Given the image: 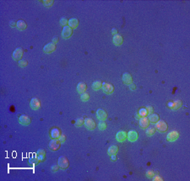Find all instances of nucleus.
<instances>
[{"label": "nucleus", "mask_w": 190, "mask_h": 181, "mask_svg": "<svg viewBox=\"0 0 190 181\" xmlns=\"http://www.w3.org/2000/svg\"><path fill=\"white\" fill-rule=\"evenodd\" d=\"M156 124V129L159 132H161V133H162V132H166L168 129V126H167V122L163 120H159Z\"/></svg>", "instance_id": "1"}, {"label": "nucleus", "mask_w": 190, "mask_h": 181, "mask_svg": "<svg viewBox=\"0 0 190 181\" xmlns=\"http://www.w3.org/2000/svg\"><path fill=\"white\" fill-rule=\"evenodd\" d=\"M58 164L59 168H63V169H66V168L69 167V162H68V160L66 157H64V156H61L58 158Z\"/></svg>", "instance_id": "2"}, {"label": "nucleus", "mask_w": 190, "mask_h": 181, "mask_svg": "<svg viewBox=\"0 0 190 181\" xmlns=\"http://www.w3.org/2000/svg\"><path fill=\"white\" fill-rule=\"evenodd\" d=\"M60 146H61V142L58 139H52L49 142V145L48 147L52 150V151H57L60 148Z\"/></svg>", "instance_id": "3"}, {"label": "nucleus", "mask_w": 190, "mask_h": 181, "mask_svg": "<svg viewBox=\"0 0 190 181\" xmlns=\"http://www.w3.org/2000/svg\"><path fill=\"white\" fill-rule=\"evenodd\" d=\"M139 138V133L135 130H131L127 133V139L130 142H135Z\"/></svg>", "instance_id": "4"}, {"label": "nucleus", "mask_w": 190, "mask_h": 181, "mask_svg": "<svg viewBox=\"0 0 190 181\" xmlns=\"http://www.w3.org/2000/svg\"><path fill=\"white\" fill-rule=\"evenodd\" d=\"M24 51L21 47H17L13 52V58L16 61H19L21 60V57H23Z\"/></svg>", "instance_id": "5"}, {"label": "nucleus", "mask_w": 190, "mask_h": 181, "mask_svg": "<svg viewBox=\"0 0 190 181\" xmlns=\"http://www.w3.org/2000/svg\"><path fill=\"white\" fill-rule=\"evenodd\" d=\"M56 50V44L53 42H50L46 44L43 47V51L45 53H52Z\"/></svg>", "instance_id": "6"}, {"label": "nucleus", "mask_w": 190, "mask_h": 181, "mask_svg": "<svg viewBox=\"0 0 190 181\" xmlns=\"http://www.w3.org/2000/svg\"><path fill=\"white\" fill-rule=\"evenodd\" d=\"M73 34V29L70 28L68 25H66L63 27V29L62 30V36L64 39L69 38Z\"/></svg>", "instance_id": "7"}, {"label": "nucleus", "mask_w": 190, "mask_h": 181, "mask_svg": "<svg viewBox=\"0 0 190 181\" xmlns=\"http://www.w3.org/2000/svg\"><path fill=\"white\" fill-rule=\"evenodd\" d=\"M179 136V133L177 131H170L167 136V142H174Z\"/></svg>", "instance_id": "8"}, {"label": "nucleus", "mask_w": 190, "mask_h": 181, "mask_svg": "<svg viewBox=\"0 0 190 181\" xmlns=\"http://www.w3.org/2000/svg\"><path fill=\"white\" fill-rule=\"evenodd\" d=\"M84 125L89 130H93L96 128V122H95V120L91 118H86L84 120Z\"/></svg>", "instance_id": "9"}, {"label": "nucleus", "mask_w": 190, "mask_h": 181, "mask_svg": "<svg viewBox=\"0 0 190 181\" xmlns=\"http://www.w3.org/2000/svg\"><path fill=\"white\" fill-rule=\"evenodd\" d=\"M102 89L106 94H112L113 91H114V87L112 86V84L109 83H106L104 82L102 83Z\"/></svg>", "instance_id": "10"}, {"label": "nucleus", "mask_w": 190, "mask_h": 181, "mask_svg": "<svg viewBox=\"0 0 190 181\" xmlns=\"http://www.w3.org/2000/svg\"><path fill=\"white\" fill-rule=\"evenodd\" d=\"M116 139L119 142H123L127 139V132L125 131H119L116 134Z\"/></svg>", "instance_id": "11"}, {"label": "nucleus", "mask_w": 190, "mask_h": 181, "mask_svg": "<svg viewBox=\"0 0 190 181\" xmlns=\"http://www.w3.org/2000/svg\"><path fill=\"white\" fill-rule=\"evenodd\" d=\"M30 105H31V108L32 109V110H39V109H40V107H41V103H40L38 99L32 98L31 100Z\"/></svg>", "instance_id": "12"}, {"label": "nucleus", "mask_w": 190, "mask_h": 181, "mask_svg": "<svg viewBox=\"0 0 190 181\" xmlns=\"http://www.w3.org/2000/svg\"><path fill=\"white\" fill-rule=\"evenodd\" d=\"M19 121L21 125H24V126H28V125L31 124V120L30 118V116H28L26 115H22L19 116Z\"/></svg>", "instance_id": "13"}, {"label": "nucleus", "mask_w": 190, "mask_h": 181, "mask_svg": "<svg viewBox=\"0 0 190 181\" xmlns=\"http://www.w3.org/2000/svg\"><path fill=\"white\" fill-rule=\"evenodd\" d=\"M96 116L100 120H105L107 118V113L103 109H98L96 110Z\"/></svg>", "instance_id": "14"}, {"label": "nucleus", "mask_w": 190, "mask_h": 181, "mask_svg": "<svg viewBox=\"0 0 190 181\" xmlns=\"http://www.w3.org/2000/svg\"><path fill=\"white\" fill-rule=\"evenodd\" d=\"M112 41H113V43H114V45L120 46V45H122L123 42V37L122 35H118V34L114 35L112 37Z\"/></svg>", "instance_id": "15"}, {"label": "nucleus", "mask_w": 190, "mask_h": 181, "mask_svg": "<svg viewBox=\"0 0 190 181\" xmlns=\"http://www.w3.org/2000/svg\"><path fill=\"white\" fill-rule=\"evenodd\" d=\"M123 82L125 83V84H130L133 83V78L130 73H128V72H124L123 74Z\"/></svg>", "instance_id": "16"}, {"label": "nucleus", "mask_w": 190, "mask_h": 181, "mask_svg": "<svg viewBox=\"0 0 190 181\" xmlns=\"http://www.w3.org/2000/svg\"><path fill=\"white\" fill-rule=\"evenodd\" d=\"M61 134H62V133H61V131H60L59 128H57V127L53 128V129H52L51 133H50L51 137H52V139H58L59 136H61Z\"/></svg>", "instance_id": "17"}, {"label": "nucleus", "mask_w": 190, "mask_h": 181, "mask_svg": "<svg viewBox=\"0 0 190 181\" xmlns=\"http://www.w3.org/2000/svg\"><path fill=\"white\" fill-rule=\"evenodd\" d=\"M36 157L39 159L40 162H43L45 160L46 158V151L43 149V148H40L38 149V151L36 152Z\"/></svg>", "instance_id": "18"}, {"label": "nucleus", "mask_w": 190, "mask_h": 181, "mask_svg": "<svg viewBox=\"0 0 190 181\" xmlns=\"http://www.w3.org/2000/svg\"><path fill=\"white\" fill-rule=\"evenodd\" d=\"M139 126L141 128H143V129H144V128H147L149 126V119L146 117V116H144V117H140L139 119Z\"/></svg>", "instance_id": "19"}, {"label": "nucleus", "mask_w": 190, "mask_h": 181, "mask_svg": "<svg viewBox=\"0 0 190 181\" xmlns=\"http://www.w3.org/2000/svg\"><path fill=\"white\" fill-rule=\"evenodd\" d=\"M79 25V19L77 18H71L68 19V26L72 29H75Z\"/></svg>", "instance_id": "20"}, {"label": "nucleus", "mask_w": 190, "mask_h": 181, "mask_svg": "<svg viewBox=\"0 0 190 181\" xmlns=\"http://www.w3.org/2000/svg\"><path fill=\"white\" fill-rule=\"evenodd\" d=\"M16 27H17L19 30H24L27 28V24L25 20H23V19H19V20L17 21V25H16Z\"/></svg>", "instance_id": "21"}, {"label": "nucleus", "mask_w": 190, "mask_h": 181, "mask_svg": "<svg viewBox=\"0 0 190 181\" xmlns=\"http://www.w3.org/2000/svg\"><path fill=\"white\" fill-rule=\"evenodd\" d=\"M86 88H87V86H86V83L79 82V83H78V85H77V90H78L79 93L81 94V93H84V92H86Z\"/></svg>", "instance_id": "22"}, {"label": "nucleus", "mask_w": 190, "mask_h": 181, "mask_svg": "<svg viewBox=\"0 0 190 181\" xmlns=\"http://www.w3.org/2000/svg\"><path fill=\"white\" fill-rule=\"evenodd\" d=\"M148 119H149V122H151V123H156V122L160 120V116H159V115H157V114L152 113V114L149 115Z\"/></svg>", "instance_id": "23"}, {"label": "nucleus", "mask_w": 190, "mask_h": 181, "mask_svg": "<svg viewBox=\"0 0 190 181\" xmlns=\"http://www.w3.org/2000/svg\"><path fill=\"white\" fill-rule=\"evenodd\" d=\"M118 152V147L117 145H112V146L109 147L107 152L109 155H112V154H117Z\"/></svg>", "instance_id": "24"}, {"label": "nucleus", "mask_w": 190, "mask_h": 181, "mask_svg": "<svg viewBox=\"0 0 190 181\" xmlns=\"http://www.w3.org/2000/svg\"><path fill=\"white\" fill-rule=\"evenodd\" d=\"M102 87V82L101 80H96L92 83V88L94 90H98Z\"/></svg>", "instance_id": "25"}, {"label": "nucleus", "mask_w": 190, "mask_h": 181, "mask_svg": "<svg viewBox=\"0 0 190 181\" xmlns=\"http://www.w3.org/2000/svg\"><path fill=\"white\" fill-rule=\"evenodd\" d=\"M173 103V106L172 110H178V109L183 105V102H182L181 99H176Z\"/></svg>", "instance_id": "26"}, {"label": "nucleus", "mask_w": 190, "mask_h": 181, "mask_svg": "<svg viewBox=\"0 0 190 181\" xmlns=\"http://www.w3.org/2000/svg\"><path fill=\"white\" fill-rule=\"evenodd\" d=\"M156 127H154V126H148V127L146 128V131H145L147 136H152V135H154V134L156 133Z\"/></svg>", "instance_id": "27"}, {"label": "nucleus", "mask_w": 190, "mask_h": 181, "mask_svg": "<svg viewBox=\"0 0 190 181\" xmlns=\"http://www.w3.org/2000/svg\"><path fill=\"white\" fill-rule=\"evenodd\" d=\"M97 126L101 131H104V130H106V128H107V123L105 122L104 120H100Z\"/></svg>", "instance_id": "28"}, {"label": "nucleus", "mask_w": 190, "mask_h": 181, "mask_svg": "<svg viewBox=\"0 0 190 181\" xmlns=\"http://www.w3.org/2000/svg\"><path fill=\"white\" fill-rule=\"evenodd\" d=\"M80 99H81V100H83V101H87V100L90 99V94L86 93V92H84V93L80 94Z\"/></svg>", "instance_id": "29"}, {"label": "nucleus", "mask_w": 190, "mask_h": 181, "mask_svg": "<svg viewBox=\"0 0 190 181\" xmlns=\"http://www.w3.org/2000/svg\"><path fill=\"white\" fill-rule=\"evenodd\" d=\"M39 162H40V161H39V159L37 158L36 155H35L33 158H31L29 159V163H30L31 164H32V165H36V164H37Z\"/></svg>", "instance_id": "30"}, {"label": "nucleus", "mask_w": 190, "mask_h": 181, "mask_svg": "<svg viewBox=\"0 0 190 181\" xmlns=\"http://www.w3.org/2000/svg\"><path fill=\"white\" fill-rule=\"evenodd\" d=\"M148 114V112L146 110L145 108H141L140 110H139V115H140V117H144V116H146Z\"/></svg>", "instance_id": "31"}, {"label": "nucleus", "mask_w": 190, "mask_h": 181, "mask_svg": "<svg viewBox=\"0 0 190 181\" xmlns=\"http://www.w3.org/2000/svg\"><path fill=\"white\" fill-rule=\"evenodd\" d=\"M59 22H60V25H63V26L64 27V26H66V25H68V19H67L66 17H62L61 19H60Z\"/></svg>", "instance_id": "32"}, {"label": "nucleus", "mask_w": 190, "mask_h": 181, "mask_svg": "<svg viewBox=\"0 0 190 181\" xmlns=\"http://www.w3.org/2000/svg\"><path fill=\"white\" fill-rule=\"evenodd\" d=\"M84 120L83 119V118H78L77 120H75V126H81L82 125L84 124Z\"/></svg>", "instance_id": "33"}, {"label": "nucleus", "mask_w": 190, "mask_h": 181, "mask_svg": "<svg viewBox=\"0 0 190 181\" xmlns=\"http://www.w3.org/2000/svg\"><path fill=\"white\" fill-rule=\"evenodd\" d=\"M19 65L21 67H26L28 65V61L26 59H21L19 61Z\"/></svg>", "instance_id": "34"}, {"label": "nucleus", "mask_w": 190, "mask_h": 181, "mask_svg": "<svg viewBox=\"0 0 190 181\" xmlns=\"http://www.w3.org/2000/svg\"><path fill=\"white\" fill-rule=\"evenodd\" d=\"M145 109H146V110L148 112V114H152L153 112H154V108H153L152 105H151V104H148V105H146V107H145Z\"/></svg>", "instance_id": "35"}, {"label": "nucleus", "mask_w": 190, "mask_h": 181, "mask_svg": "<svg viewBox=\"0 0 190 181\" xmlns=\"http://www.w3.org/2000/svg\"><path fill=\"white\" fill-rule=\"evenodd\" d=\"M155 175V172L153 171V170H147L146 172V176L148 177V178H153Z\"/></svg>", "instance_id": "36"}, {"label": "nucleus", "mask_w": 190, "mask_h": 181, "mask_svg": "<svg viewBox=\"0 0 190 181\" xmlns=\"http://www.w3.org/2000/svg\"><path fill=\"white\" fill-rule=\"evenodd\" d=\"M58 168H59V166H58V164H52V165L51 166V170H52V172H55V171H58Z\"/></svg>", "instance_id": "37"}, {"label": "nucleus", "mask_w": 190, "mask_h": 181, "mask_svg": "<svg viewBox=\"0 0 190 181\" xmlns=\"http://www.w3.org/2000/svg\"><path fill=\"white\" fill-rule=\"evenodd\" d=\"M58 140H59V141H60V142H65V140H66V136H64L63 134H61V136H59Z\"/></svg>", "instance_id": "38"}, {"label": "nucleus", "mask_w": 190, "mask_h": 181, "mask_svg": "<svg viewBox=\"0 0 190 181\" xmlns=\"http://www.w3.org/2000/svg\"><path fill=\"white\" fill-rule=\"evenodd\" d=\"M129 85V88H130L131 90H135L136 89V84H134V83H130V84H128Z\"/></svg>", "instance_id": "39"}, {"label": "nucleus", "mask_w": 190, "mask_h": 181, "mask_svg": "<svg viewBox=\"0 0 190 181\" xmlns=\"http://www.w3.org/2000/svg\"><path fill=\"white\" fill-rule=\"evenodd\" d=\"M43 3L46 6H52V3H53V1H43Z\"/></svg>", "instance_id": "40"}, {"label": "nucleus", "mask_w": 190, "mask_h": 181, "mask_svg": "<svg viewBox=\"0 0 190 181\" xmlns=\"http://www.w3.org/2000/svg\"><path fill=\"white\" fill-rule=\"evenodd\" d=\"M9 24H10V26H11V27H15L16 25H17V22H15L14 20H11V21L9 22Z\"/></svg>", "instance_id": "41"}, {"label": "nucleus", "mask_w": 190, "mask_h": 181, "mask_svg": "<svg viewBox=\"0 0 190 181\" xmlns=\"http://www.w3.org/2000/svg\"><path fill=\"white\" fill-rule=\"evenodd\" d=\"M58 36H57V35L53 36V38H52V42L57 44V42H58Z\"/></svg>", "instance_id": "42"}, {"label": "nucleus", "mask_w": 190, "mask_h": 181, "mask_svg": "<svg viewBox=\"0 0 190 181\" xmlns=\"http://www.w3.org/2000/svg\"><path fill=\"white\" fill-rule=\"evenodd\" d=\"M153 178H154V179H153V180H161V181H162V180H163V179H162V178H161L160 176H154V177H153Z\"/></svg>", "instance_id": "43"}, {"label": "nucleus", "mask_w": 190, "mask_h": 181, "mask_svg": "<svg viewBox=\"0 0 190 181\" xmlns=\"http://www.w3.org/2000/svg\"><path fill=\"white\" fill-rule=\"evenodd\" d=\"M111 159H112V161H116L118 159V157L116 156V154H112V155H111Z\"/></svg>", "instance_id": "44"}, {"label": "nucleus", "mask_w": 190, "mask_h": 181, "mask_svg": "<svg viewBox=\"0 0 190 181\" xmlns=\"http://www.w3.org/2000/svg\"><path fill=\"white\" fill-rule=\"evenodd\" d=\"M112 34H113V35H117V34H118V30H117L116 29V28H113V29H112Z\"/></svg>", "instance_id": "45"}, {"label": "nucleus", "mask_w": 190, "mask_h": 181, "mask_svg": "<svg viewBox=\"0 0 190 181\" xmlns=\"http://www.w3.org/2000/svg\"><path fill=\"white\" fill-rule=\"evenodd\" d=\"M167 106H168V108H170V109H172L173 103H172V102H168V103H167Z\"/></svg>", "instance_id": "46"}, {"label": "nucleus", "mask_w": 190, "mask_h": 181, "mask_svg": "<svg viewBox=\"0 0 190 181\" xmlns=\"http://www.w3.org/2000/svg\"><path fill=\"white\" fill-rule=\"evenodd\" d=\"M135 118H136L137 120H139V119H140V115H139V113L135 114Z\"/></svg>", "instance_id": "47"}]
</instances>
